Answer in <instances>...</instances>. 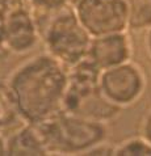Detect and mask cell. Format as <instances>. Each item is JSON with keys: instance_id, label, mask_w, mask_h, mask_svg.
<instances>
[{"instance_id": "cell-1", "label": "cell", "mask_w": 151, "mask_h": 156, "mask_svg": "<svg viewBox=\"0 0 151 156\" xmlns=\"http://www.w3.org/2000/svg\"><path fill=\"white\" fill-rule=\"evenodd\" d=\"M24 122H40L63 112L68 68L46 51L29 58L8 77Z\"/></svg>"}, {"instance_id": "cell-2", "label": "cell", "mask_w": 151, "mask_h": 156, "mask_svg": "<svg viewBox=\"0 0 151 156\" xmlns=\"http://www.w3.org/2000/svg\"><path fill=\"white\" fill-rule=\"evenodd\" d=\"M36 123L49 155H84L89 148L108 139V123L60 112Z\"/></svg>"}, {"instance_id": "cell-3", "label": "cell", "mask_w": 151, "mask_h": 156, "mask_svg": "<svg viewBox=\"0 0 151 156\" xmlns=\"http://www.w3.org/2000/svg\"><path fill=\"white\" fill-rule=\"evenodd\" d=\"M45 51L70 67L84 59L92 41V36L83 27L72 5L53 13L41 25Z\"/></svg>"}, {"instance_id": "cell-4", "label": "cell", "mask_w": 151, "mask_h": 156, "mask_svg": "<svg viewBox=\"0 0 151 156\" xmlns=\"http://www.w3.org/2000/svg\"><path fill=\"white\" fill-rule=\"evenodd\" d=\"M72 9L92 37L129 30L126 0H74Z\"/></svg>"}, {"instance_id": "cell-5", "label": "cell", "mask_w": 151, "mask_h": 156, "mask_svg": "<svg viewBox=\"0 0 151 156\" xmlns=\"http://www.w3.org/2000/svg\"><path fill=\"white\" fill-rule=\"evenodd\" d=\"M147 76L139 64L129 60L101 71L100 90L121 109L134 105L145 94Z\"/></svg>"}, {"instance_id": "cell-6", "label": "cell", "mask_w": 151, "mask_h": 156, "mask_svg": "<svg viewBox=\"0 0 151 156\" xmlns=\"http://www.w3.org/2000/svg\"><path fill=\"white\" fill-rule=\"evenodd\" d=\"M42 41L40 21L29 8L15 7L5 12V49L8 53L24 55Z\"/></svg>"}, {"instance_id": "cell-7", "label": "cell", "mask_w": 151, "mask_h": 156, "mask_svg": "<svg viewBox=\"0 0 151 156\" xmlns=\"http://www.w3.org/2000/svg\"><path fill=\"white\" fill-rule=\"evenodd\" d=\"M124 109L110 102L100 87L89 89H67L64 98L63 112L72 113L80 117L102 123H109L122 113Z\"/></svg>"}, {"instance_id": "cell-8", "label": "cell", "mask_w": 151, "mask_h": 156, "mask_svg": "<svg viewBox=\"0 0 151 156\" xmlns=\"http://www.w3.org/2000/svg\"><path fill=\"white\" fill-rule=\"evenodd\" d=\"M134 54V45L126 32L92 37L87 57L101 70L129 62Z\"/></svg>"}, {"instance_id": "cell-9", "label": "cell", "mask_w": 151, "mask_h": 156, "mask_svg": "<svg viewBox=\"0 0 151 156\" xmlns=\"http://www.w3.org/2000/svg\"><path fill=\"white\" fill-rule=\"evenodd\" d=\"M7 155L9 156H45L49 150L36 123L23 125L7 139Z\"/></svg>"}, {"instance_id": "cell-10", "label": "cell", "mask_w": 151, "mask_h": 156, "mask_svg": "<svg viewBox=\"0 0 151 156\" xmlns=\"http://www.w3.org/2000/svg\"><path fill=\"white\" fill-rule=\"evenodd\" d=\"M24 122L16 94L8 80H0V131Z\"/></svg>"}, {"instance_id": "cell-11", "label": "cell", "mask_w": 151, "mask_h": 156, "mask_svg": "<svg viewBox=\"0 0 151 156\" xmlns=\"http://www.w3.org/2000/svg\"><path fill=\"white\" fill-rule=\"evenodd\" d=\"M129 7V29L147 30L151 28V0H126Z\"/></svg>"}, {"instance_id": "cell-12", "label": "cell", "mask_w": 151, "mask_h": 156, "mask_svg": "<svg viewBox=\"0 0 151 156\" xmlns=\"http://www.w3.org/2000/svg\"><path fill=\"white\" fill-rule=\"evenodd\" d=\"M116 156H151V143L142 136L128 138L116 144Z\"/></svg>"}, {"instance_id": "cell-13", "label": "cell", "mask_w": 151, "mask_h": 156, "mask_svg": "<svg viewBox=\"0 0 151 156\" xmlns=\"http://www.w3.org/2000/svg\"><path fill=\"white\" fill-rule=\"evenodd\" d=\"M72 2L74 0H24V4L40 21L42 17H45L46 20L55 12L72 5Z\"/></svg>"}, {"instance_id": "cell-14", "label": "cell", "mask_w": 151, "mask_h": 156, "mask_svg": "<svg viewBox=\"0 0 151 156\" xmlns=\"http://www.w3.org/2000/svg\"><path fill=\"white\" fill-rule=\"evenodd\" d=\"M114 151H116V144L108 142L106 139L96 146H93L92 148H89L84 155H114Z\"/></svg>"}, {"instance_id": "cell-15", "label": "cell", "mask_w": 151, "mask_h": 156, "mask_svg": "<svg viewBox=\"0 0 151 156\" xmlns=\"http://www.w3.org/2000/svg\"><path fill=\"white\" fill-rule=\"evenodd\" d=\"M5 53V11L0 9V57Z\"/></svg>"}, {"instance_id": "cell-16", "label": "cell", "mask_w": 151, "mask_h": 156, "mask_svg": "<svg viewBox=\"0 0 151 156\" xmlns=\"http://www.w3.org/2000/svg\"><path fill=\"white\" fill-rule=\"evenodd\" d=\"M139 133L142 136H145L151 143V109L145 114L143 119H142Z\"/></svg>"}, {"instance_id": "cell-17", "label": "cell", "mask_w": 151, "mask_h": 156, "mask_svg": "<svg viewBox=\"0 0 151 156\" xmlns=\"http://www.w3.org/2000/svg\"><path fill=\"white\" fill-rule=\"evenodd\" d=\"M23 4H24V0H0V9L7 12L15 7L23 5Z\"/></svg>"}, {"instance_id": "cell-18", "label": "cell", "mask_w": 151, "mask_h": 156, "mask_svg": "<svg viewBox=\"0 0 151 156\" xmlns=\"http://www.w3.org/2000/svg\"><path fill=\"white\" fill-rule=\"evenodd\" d=\"M145 45H146V51H147L149 57L151 58V28L146 30V40H145Z\"/></svg>"}, {"instance_id": "cell-19", "label": "cell", "mask_w": 151, "mask_h": 156, "mask_svg": "<svg viewBox=\"0 0 151 156\" xmlns=\"http://www.w3.org/2000/svg\"><path fill=\"white\" fill-rule=\"evenodd\" d=\"M3 155H7V139H4L0 134V156Z\"/></svg>"}]
</instances>
